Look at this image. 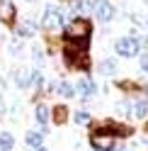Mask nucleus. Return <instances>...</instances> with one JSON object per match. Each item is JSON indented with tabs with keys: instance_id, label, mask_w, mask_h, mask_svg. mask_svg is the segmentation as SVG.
<instances>
[{
	"instance_id": "f257e3e1",
	"label": "nucleus",
	"mask_w": 148,
	"mask_h": 151,
	"mask_svg": "<svg viewBox=\"0 0 148 151\" xmlns=\"http://www.w3.org/2000/svg\"><path fill=\"white\" fill-rule=\"evenodd\" d=\"M90 146H92V151H114L117 149V124L114 122H105V124H97L92 129Z\"/></svg>"
},
{
	"instance_id": "f03ea898",
	"label": "nucleus",
	"mask_w": 148,
	"mask_h": 151,
	"mask_svg": "<svg viewBox=\"0 0 148 151\" xmlns=\"http://www.w3.org/2000/svg\"><path fill=\"white\" fill-rule=\"evenodd\" d=\"M63 63L68 66V68L73 71H90V56L88 51H78V49H73V46H63Z\"/></svg>"
},
{
	"instance_id": "7ed1b4c3",
	"label": "nucleus",
	"mask_w": 148,
	"mask_h": 151,
	"mask_svg": "<svg viewBox=\"0 0 148 151\" xmlns=\"http://www.w3.org/2000/svg\"><path fill=\"white\" fill-rule=\"evenodd\" d=\"M92 34V22L88 17H73V20L63 27V39H80V37Z\"/></svg>"
},
{
	"instance_id": "20e7f679",
	"label": "nucleus",
	"mask_w": 148,
	"mask_h": 151,
	"mask_svg": "<svg viewBox=\"0 0 148 151\" xmlns=\"http://www.w3.org/2000/svg\"><path fill=\"white\" fill-rule=\"evenodd\" d=\"M63 10H58L56 5H46L44 7V17H41V29L46 32H56L63 27Z\"/></svg>"
},
{
	"instance_id": "39448f33",
	"label": "nucleus",
	"mask_w": 148,
	"mask_h": 151,
	"mask_svg": "<svg viewBox=\"0 0 148 151\" xmlns=\"http://www.w3.org/2000/svg\"><path fill=\"white\" fill-rule=\"evenodd\" d=\"M92 15L97 17V22H112L117 10L109 0H92Z\"/></svg>"
},
{
	"instance_id": "423d86ee",
	"label": "nucleus",
	"mask_w": 148,
	"mask_h": 151,
	"mask_svg": "<svg viewBox=\"0 0 148 151\" xmlns=\"http://www.w3.org/2000/svg\"><path fill=\"white\" fill-rule=\"evenodd\" d=\"M114 49L119 56H138L141 44H138V37H122V39H117Z\"/></svg>"
},
{
	"instance_id": "0eeeda50",
	"label": "nucleus",
	"mask_w": 148,
	"mask_h": 151,
	"mask_svg": "<svg viewBox=\"0 0 148 151\" xmlns=\"http://www.w3.org/2000/svg\"><path fill=\"white\" fill-rule=\"evenodd\" d=\"M129 117L131 119H146L148 117V98L136 95L134 100H129Z\"/></svg>"
},
{
	"instance_id": "6e6552de",
	"label": "nucleus",
	"mask_w": 148,
	"mask_h": 151,
	"mask_svg": "<svg viewBox=\"0 0 148 151\" xmlns=\"http://www.w3.org/2000/svg\"><path fill=\"white\" fill-rule=\"evenodd\" d=\"M73 88H75V95H80L83 100H90V98L97 95V83L92 81L90 76H83L78 81V86H73Z\"/></svg>"
},
{
	"instance_id": "1a4fd4ad",
	"label": "nucleus",
	"mask_w": 148,
	"mask_h": 151,
	"mask_svg": "<svg viewBox=\"0 0 148 151\" xmlns=\"http://www.w3.org/2000/svg\"><path fill=\"white\" fill-rule=\"evenodd\" d=\"M36 29H39V22L32 20V17H24V20H20V22H17V27H15L17 37H34Z\"/></svg>"
},
{
	"instance_id": "9d476101",
	"label": "nucleus",
	"mask_w": 148,
	"mask_h": 151,
	"mask_svg": "<svg viewBox=\"0 0 148 151\" xmlns=\"http://www.w3.org/2000/svg\"><path fill=\"white\" fill-rule=\"evenodd\" d=\"M15 17H17V7L12 0H0V20L5 24H15Z\"/></svg>"
},
{
	"instance_id": "9b49d317",
	"label": "nucleus",
	"mask_w": 148,
	"mask_h": 151,
	"mask_svg": "<svg viewBox=\"0 0 148 151\" xmlns=\"http://www.w3.org/2000/svg\"><path fill=\"white\" fill-rule=\"evenodd\" d=\"M51 93H56V95H61V98H75V88H73V83H68V81L51 83Z\"/></svg>"
},
{
	"instance_id": "f8f14e48",
	"label": "nucleus",
	"mask_w": 148,
	"mask_h": 151,
	"mask_svg": "<svg viewBox=\"0 0 148 151\" xmlns=\"http://www.w3.org/2000/svg\"><path fill=\"white\" fill-rule=\"evenodd\" d=\"M70 10L75 12L78 17H88L92 12V3L90 0H70Z\"/></svg>"
},
{
	"instance_id": "ddd939ff",
	"label": "nucleus",
	"mask_w": 148,
	"mask_h": 151,
	"mask_svg": "<svg viewBox=\"0 0 148 151\" xmlns=\"http://www.w3.org/2000/svg\"><path fill=\"white\" fill-rule=\"evenodd\" d=\"M15 86L17 88H29L32 86V71H27V68L15 71Z\"/></svg>"
},
{
	"instance_id": "4468645a",
	"label": "nucleus",
	"mask_w": 148,
	"mask_h": 151,
	"mask_svg": "<svg viewBox=\"0 0 148 151\" xmlns=\"http://www.w3.org/2000/svg\"><path fill=\"white\" fill-rule=\"evenodd\" d=\"M34 119H36V122H39V127H44V124H46V122H49V119H51V110H49V107H46V105H44V102H39V105H36V107H34Z\"/></svg>"
},
{
	"instance_id": "2eb2a0df",
	"label": "nucleus",
	"mask_w": 148,
	"mask_h": 151,
	"mask_svg": "<svg viewBox=\"0 0 148 151\" xmlns=\"http://www.w3.org/2000/svg\"><path fill=\"white\" fill-rule=\"evenodd\" d=\"M51 122L53 124H66L68 122V110H66V105H56L51 110Z\"/></svg>"
},
{
	"instance_id": "dca6fc26",
	"label": "nucleus",
	"mask_w": 148,
	"mask_h": 151,
	"mask_svg": "<svg viewBox=\"0 0 148 151\" xmlns=\"http://www.w3.org/2000/svg\"><path fill=\"white\" fill-rule=\"evenodd\" d=\"M97 71L102 73V76H114V73H117V59H105V61H100V63H97Z\"/></svg>"
},
{
	"instance_id": "f3484780",
	"label": "nucleus",
	"mask_w": 148,
	"mask_h": 151,
	"mask_svg": "<svg viewBox=\"0 0 148 151\" xmlns=\"http://www.w3.org/2000/svg\"><path fill=\"white\" fill-rule=\"evenodd\" d=\"M44 137H46L44 132H27L24 139H27V144H29L32 149H36V146H44Z\"/></svg>"
},
{
	"instance_id": "a211bd4d",
	"label": "nucleus",
	"mask_w": 148,
	"mask_h": 151,
	"mask_svg": "<svg viewBox=\"0 0 148 151\" xmlns=\"http://www.w3.org/2000/svg\"><path fill=\"white\" fill-rule=\"evenodd\" d=\"M15 149V137L10 132H0V151H12Z\"/></svg>"
},
{
	"instance_id": "6ab92c4d",
	"label": "nucleus",
	"mask_w": 148,
	"mask_h": 151,
	"mask_svg": "<svg viewBox=\"0 0 148 151\" xmlns=\"http://www.w3.org/2000/svg\"><path fill=\"white\" fill-rule=\"evenodd\" d=\"M73 119H75V124L88 127L90 122H92V115H90V112H85V110H80V112H75V115H73Z\"/></svg>"
},
{
	"instance_id": "aec40b11",
	"label": "nucleus",
	"mask_w": 148,
	"mask_h": 151,
	"mask_svg": "<svg viewBox=\"0 0 148 151\" xmlns=\"http://www.w3.org/2000/svg\"><path fill=\"white\" fill-rule=\"evenodd\" d=\"M32 86H36V88L44 86V76H41V71H32Z\"/></svg>"
},
{
	"instance_id": "412c9836",
	"label": "nucleus",
	"mask_w": 148,
	"mask_h": 151,
	"mask_svg": "<svg viewBox=\"0 0 148 151\" xmlns=\"http://www.w3.org/2000/svg\"><path fill=\"white\" fill-rule=\"evenodd\" d=\"M138 56H141V59H138V66H141V71L148 73V51H146V54H138Z\"/></svg>"
},
{
	"instance_id": "4be33fe9",
	"label": "nucleus",
	"mask_w": 148,
	"mask_h": 151,
	"mask_svg": "<svg viewBox=\"0 0 148 151\" xmlns=\"http://www.w3.org/2000/svg\"><path fill=\"white\" fill-rule=\"evenodd\" d=\"M34 61H36V63H44V54H41L39 49H34Z\"/></svg>"
},
{
	"instance_id": "5701e85b",
	"label": "nucleus",
	"mask_w": 148,
	"mask_h": 151,
	"mask_svg": "<svg viewBox=\"0 0 148 151\" xmlns=\"http://www.w3.org/2000/svg\"><path fill=\"white\" fill-rule=\"evenodd\" d=\"M10 49H12L15 54H17V51H20V49H22V44H20V42H12V44H10Z\"/></svg>"
},
{
	"instance_id": "b1692460",
	"label": "nucleus",
	"mask_w": 148,
	"mask_h": 151,
	"mask_svg": "<svg viewBox=\"0 0 148 151\" xmlns=\"http://www.w3.org/2000/svg\"><path fill=\"white\" fill-rule=\"evenodd\" d=\"M34 151H49V149H46V146H36Z\"/></svg>"
},
{
	"instance_id": "393cba45",
	"label": "nucleus",
	"mask_w": 148,
	"mask_h": 151,
	"mask_svg": "<svg viewBox=\"0 0 148 151\" xmlns=\"http://www.w3.org/2000/svg\"><path fill=\"white\" fill-rule=\"evenodd\" d=\"M146 134H148V117H146Z\"/></svg>"
},
{
	"instance_id": "a878e982",
	"label": "nucleus",
	"mask_w": 148,
	"mask_h": 151,
	"mask_svg": "<svg viewBox=\"0 0 148 151\" xmlns=\"http://www.w3.org/2000/svg\"><path fill=\"white\" fill-rule=\"evenodd\" d=\"M117 151H124V149H117Z\"/></svg>"
},
{
	"instance_id": "bb28decb",
	"label": "nucleus",
	"mask_w": 148,
	"mask_h": 151,
	"mask_svg": "<svg viewBox=\"0 0 148 151\" xmlns=\"http://www.w3.org/2000/svg\"><path fill=\"white\" fill-rule=\"evenodd\" d=\"M146 24H148V17H146Z\"/></svg>"
},
{
	"instance_id": "cd10ccee",
	"label": "nucleus",
	"mask_w": 148,
	"mask_h": 151,
	"mask_svg": "<svg viewBox=\"0 0 148 151\" xmlns=\"http://www.w3.org/2000/svg\"><path fill=\"white\" fill-rule=\"evenodd\" d=\"M27 3H32V0H27Z\"/></svg>"
}]
</instances>
